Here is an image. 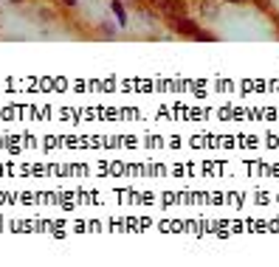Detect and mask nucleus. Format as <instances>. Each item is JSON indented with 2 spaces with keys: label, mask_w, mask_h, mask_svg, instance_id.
Returning <instances> with one entry per match:
<instances>
[{
  "label": "nucleus",
  "mask_w": 279,
  "mask_h": 267,
  "mask_svg": "<svg viewBox=\"0 0 279 267\" xmlns=\"http://www.w3.org/2000/svg\"><path fill=\"white\" fill-rule=\"evenodd\" d=\"M169 23H172V28L178 31V34H183V37H192V40H209V34H206V31H201V28H198V23H192L186 14H183V17L169 20Z\"/></svg>",
  "instance_id": "obj_1"
},
{
  "label": "nucleus",
  "mask_w": 279,
  "mask_h": 267,
  "mask_svg": "<svg viewBox=\"0 0 279 267\" xmlns=\"http://www.w3.org/2000/svg\"><path fill=\"white\" fill-rule=\"evenodd\" d=\"M155 3L166 14V20H175V17H183L186 14V3H181V0H155Z\"/></svg>",
  "instance_id": "obj_2"
},
{
  "label": "nucleus",
  "mask_w": 279,
  "mask_h": 267,
  "mask_svg": "<svg viewBox=\"0 0 279 267\" xmlns=\"http://www.w3.org/2000/svg\"><path fill=\"white\" fill-rule=\"evenodd\" d=\"M113 11L119 14V23H124V9H122V3H113Z\"/></svg>",
  "instance_id": "obj_3"
},
{
  "label": "nucleus",
  "mask_w": 279,
  "mask_h": 267,
  "mask_svg": "<svg viewBox=\"0 0 279 267\" xmlns=\"http://www.w3.org/2000/svg\"><path fill=\"white\" fill-rule=\"evenodd\" d=\"M62 3H68V6H73V3H76V0H62Z\"/></svg>",
  "instance_id": "obj_4"
},
{
  "label": "nucleus",
  "mask_w": 279,
  "mask_h": 267,
  "mask_svg": "<svg viewBox=\"0 0 279 267\" xmlns=\"http://www.w3.org/2000/svg\"><path fill=\"white\" fill-rule=\"evenodd\" d=\"M228 3H245V0H228Z\"/></svg>",
  "instance_id": "obj_5"
},
{
  "label": "nucleus",
  "mask_w": 279,
  "mask_h": 267,
  "mask_svg": "<svg viewBox=\"0 0 279 267\" xmlns=\"http://www.w3.org/2000/svg\"><path fill=\"white\" fill-rule=\"evenodd\" d=\"M14 3H20V0H14Z\"/></svg>",
  "instance_id": "obj_6"
}]
</instances>
